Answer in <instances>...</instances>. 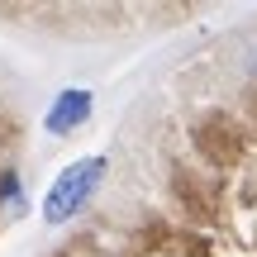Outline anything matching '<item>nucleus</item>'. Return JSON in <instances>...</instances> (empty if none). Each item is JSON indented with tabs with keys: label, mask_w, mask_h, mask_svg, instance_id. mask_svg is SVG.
I'll use <instances>...</instances> for the list:
<instances>
[{
	"label": "nucleus",
	"mask_w": 257,
	"mask_h": 257,
	"mask_svg": "<svg viewBox=\"0 0 257 257\" xmlns=\"http://www.w3.org/2000/svg\"><path fill=\"white\" fill-rule=\"evenodd\" d=\"M91 110H95V95L86 91V86H67V91L53 100V110L43 114V128L53 138H72L76 128L91 119Z\"/></svg>",
	"instance_id": "f03ea898"
},
{
	"label": "nucleus",
	"mask_w": 257,
	"mask_h": 257,
	"mask_svg": "<svg viewBox=\"0 0 257 257\" xmlns=\"http://www.w3.org/2000/svg\"><path fill=\"white\" fill-rule=\"evenodd\" d=\"M0 210H10V219H19V214L29 210L24 181H19V172H15V167H10V172H0Z\"/></svg>",
	"instance_id": "7ed1b4c3"
},
{
	"label": "nucleus",
	"mask_w": 257,
	"mask_h": 257,
	"mask_svg": "<svg viewBox=\"0 0 257 257\" xmlns=\"http://www.w3.org/2000/svg\"><path fill=\"white\" fill-rule=\"evenodd\" d=\"M105 167H110V162H105L100 153H95V157H81V162H72L53 186H48V195H43L38 210H43V219L53 224V229H57V224H67V219H76V214L86 210V200L95 195Z\"/></svg>",
	"instance_id": "f257e3e1"
}]
</instances>
